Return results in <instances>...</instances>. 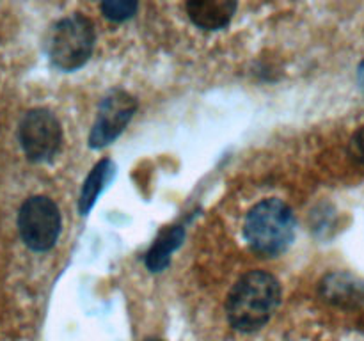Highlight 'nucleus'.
<instances>
[{
	"label": "nucleus",
	"mask_w": 364,
	"mask_h": 341,
	"mask_svg": "<svg viewBox=\"0 0 364 341\" xmlns=\"http://www.w3.org/2000/svg\"><path fill=\"white\" fill-rule=\"evenodd\" d=\"M281 301V286L276 277L263 270L242 276L226 302V315L231 325L242 332L262 329L276 313Z\"/></svg>",
	"instance_id": "obj_1"
},
{
	"label": "nucleus",
	"mask_w": 364,
	"mask_h": 341,
	"mask_svg": "<svg viewBox=\"0 0 364 341\" xmlns=\"http://www.w3.org/2000/svg\"><path fill=\"white\" fill-rule=\"evenodd\" d=\"M295 215L281 199H263L247 213L244 226L249 247L262 256H277L287 251L295 237Z\"/></svg>",
	"instance_id": "obj_2"
},
{
	"label": "nucleus",
	"mask_w": 364,
	"mask_h": 341,
	"mask_svg": "<svg viewBox=\"0 0 364 341\" xmlns=\"http://www.w3.org/2000/svg\"><path fill=\"white\" fill-rule=\"evenodd\" d=\"M95 38L91 20L82 14H71L52 27L46 39V52L59 70H78L91 57Z\"/></svg>",
	"instance_id": "obj_3"
},
{
	"label": "nucleus",
	"mask_w": 364,
	"mask_h": 341,
	"mask_svg": "<svg viewBox=\"0 0 364 341\" xmlns=\"http://www.w3.org/2000/svg\"><path fill=\"white\" fill-rule=\"evenodd\" d=\"M18 231L31 251H50L60 234V213L55 202L45 195L28 197L18 212Z\"/></svg>",
	"instance_id": "obj_4"
},
{
	"label": "nucleus",
	"mask_w": 364,
	"mask_h": 341,
	"mask_svg": "<svg viewBox=\"0 0 364 341\" xmlns=\"http://www.w3.org/2000/svg\"><path fill=\"white\" fill-rule=\"evenodd\" d=\"M18 141L31 162H48L57 155L63 142V130L50 110L32 109L21 117Z\"/></svg>",
	"instance_id": "obj_5"
},
{
	"label": "nucleus",
	"mask_w": 364,
	"mask_h": 341,
	"mask_svg": "<svg viewBox=\"0 0 364 341\" xmlns=\"http://www.w3.org/2000/svg\"><path fill=\"white\" fill-rule=\"evenodd\" d=\"M137 110V99L127 91H112L100 103L95 126L89 135V146L95 149L105 148L116 141Z\"/></svg>",
	"instance_id": "obj_6"
},
{
	"label": "nucleus",
	"mask_w": 364,
	"mask_h": 341,
	"mask_svg": "<svg viewBox=\"0 0 364 341\" xmlns=\"http://www.w3.org/2000/svg\"><path fill=\"white\" fill-rule=\"evenodd\" d=\"M237 11V2L231 0H192L187 4V14L194 25L203 31L224 28Z\"/></svg>",
	"instance_id": "obj_7"
},
{
	"label": "nucleus",
	"mask_w": 364,
	"mask_h": 341,
	"mask_svg": "<svg viewBox=\"0 0 364 341\" xmlns=\"http://www.w3.org/2000/svg\"><path fill=\"white\" fill-rule=\"evenodd\" d=\"M114 173H116V167H114L110 160H102V162H98L92 167L87 180L82 185L80 199H78V210H80L82 215H87L91 212L96 199L100 197V194L105 190L109 181L114 178Z\"/></svg>",
	"instance_id": "obj_8"
},
{
	"label": "nucleus",
	"mask_w": 364,
	"mask_h": 341,
	"mask_svg": "<svg viewBox=\"0 0 364 341\" xmlns=\"http://www.w3.org/2000/svg\"><path fill=\"white\" fill-rule=\"evenodd\" d=\"M185 238V229L181 226H173L164 229L146 254V266L151 272H162L171 261V254L181 245Z\"/></svg>",
	"instance_id": "obj_9"
},
{
	"label": "nucleus",
	"mask_w": 364,
	"mask_h": 341,
	"mask_svg": "<svg viewBox=\"0 0 364 341\" xmlns=\"http://www.w3.org/2000/svg\"><path fill=\"white\" fill-rule=\"evenodd\" d=\"M323 295L336 304H358L364 301V290L359 283L345 274H334L323 283Z\"/></svg>",
	"instance_id": "obj_10"
},
{
	"label": "nucleus",
	"mask_w": 364,
	"mask_h": 341,
	"mask_svg": "<svg viewBox=\"0 0 364 341\" xmlns=\"http://www.w3.org/2000/svg\"><path fill=\"white\" fill-rule=\"evenodd\" d=\"M139 9V4L135 0H109L102 4V13L105 18L112 21H124L134 16Z\"/></svg>",
	"instance_id": "obj_11"
},
{
	"label": "nucleus",
	"mask_w": 364,
	"mask_h": 341,
	"mask_svg": "<svg viewBox=\"0 0 364 341\" xmlns=\"http://www.w3.org/2000/svg\"><path fill=\"white\" fill-rule=\"evenodd\" d=\"M350 156L358 162L364 163V126L359 128L350 141Z\"/></svg>",
	"instance_id": "obj_12"
},
{
	"label": "nucleus",
	"mask_w": 364,
	"mask_h": 341,
	"mask_svg": "<svg viewBox=\"0 0 364 341\" xmlns=\"http://www.w3.org/2000/svg\"><path fill=\"white\" fill-rule=\"evenodd\" d=\"M358 82H359V87H361L364 92V63H361V66H359L358 70Z\"/></svg>",
	"instance_id": "obj_13"
},
{
	"label": "nucleus",
	"mask_w": 364,
	"mask_h": 341,
	"mask_svg": "<svg viewBox=\"0 0 364 341\" xmlns=\"http://www.w3.org/2000/svg\"><path fill=\"white\" fill-rule=\"evenodd\" d=\"M144 341H162V340H155V337H149V340H144Z\"/></svg>",
	"instance_id": "obj_14"
}]
</instances>
